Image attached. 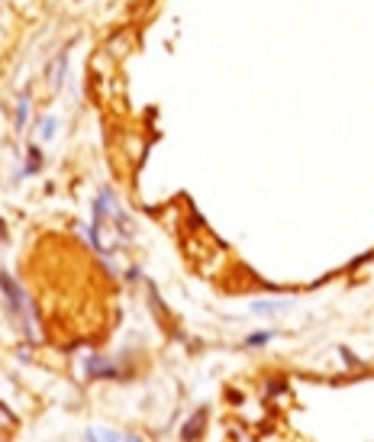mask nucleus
<instances>
[{
  "mask_svg": "<svg viewBox=\"0 0 374 442\" xmlns=\"http://www.w3.org/2000/svg\"><path fill=\"white\" fill-rule=\"evenodd\" d=\"M87 436L91 439H126L123 433H117V430H91Z\"/></svg>",
  "mask_w": 374,
  "mask_h": 442,
  "instance_id": "nucleus-1",
  "label": "nucleus"
},
{
  "mask_svg": "<svg viewBox=\"0 0 374 442\" xmlns=\"http://www.w3.org/2000/svg\"><path fill=\"white\" fill-rule=\"evenodd\" d=\"M52 129H55V120H45V123H42V136H45V139H52V136H55Z\"/></svg>",
  "mask_w": 374,
  "mask_h": 442,
  "instance_id": "nucleus-2",
  "label": "nucleus"
}]
</instances>
